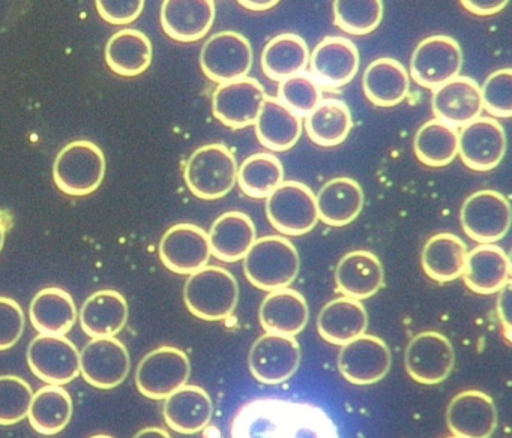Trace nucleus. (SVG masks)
Segmentation results:
<instances>
[{
    "instance_id": "nucleus-44",
    "label": "nucleus",
    "mask_w": 512,
    "mask_h": 438,
    "mask_svg": "<svg viewBox=\"0 0 512 438\" xmlns=\"http://www.w3.org/2000/svg\"><path fill=\"white\" fill-rule=\"evenodd\" d=\"M482 110L491 116H512V71L511 68L493 72L481 87Z\"/></svg>"
},
{
    "instance_id": "nucleus-3",
    "label": "nucleus",
    "mask_w": 512,
    "mask_h": 438,
    "mask_svg": "<svg viewBox=\"0 0 512 438\" xmlns=\"http://www.w3.org/2000/svg\"><path fill=\"white\" fill-rule=\"evenodd\" d=\"M184 300L188 311L200 320H224L238 306V281L224 267L205 266L188 276Z\"/></svg>"
},
{
    "instance_id": "nucleus-6",
    "label": "nucleus",
    "mask_w": 512,
    "mask_h": 438,
    "mask_svg": "<svg viewBox=\"0 0 512 438\" xmlns=\"http://www.w3.org/2000/svg\"><path fill=\"white\" fill-rule=\"evenodd\" d=\"M266 215L284 236H304L319 222L316 195L305 183L286 180L266 198Z\"/></svg>"
},
{
    "instance_id": "nucleus-31",
    "label": "nucleus",
    "mask_w": 512,
    "mask_h": 438,
    "mask_svg": "<svg viewBox=\"0 0 512 438\" xmlns=\"http://www.w3.org/2000/svg\"><path fill=\"white\" fill-rule=\"evenodd\" d=\"M77 317L73 296L58 287L38 291L29 306V318L40 335L65 336L73 329Z\"/></svg>"
},
{
    "instance_id": "nucleus-13",
    "label": "nucleus",
    "mask_w": 512,
    "mask_h": 438,
    "mask_svg": "<svg viewBox=\"0 0 512 438\" xmlns=\"http://www.w3.org/2000/svg\"><path fill=\"white\" fill-rule=\"evenodd\" d=\"M130 369L128 348L116 338L92 339L80 353V374L97 389L110 390L121 386Z\"/></svg>"
},
{
    "instance_id": "nucleus-28",
    "label": "nucleus",
    "mask_w": 512,
    "mask_h": 438,
    "mask_svg": "<svg viewBox=\"0 0 512 438\" xmlns=\"http://www.w3.org/2000/svg\"><path fill=\"white\" fill-rule=\"evenodd\" d=\"M368 314L359 300L338 297L323 306L317 317L319 335L329 344L341 345L367 332Z\"/></svg>"
},
{
    "instance_id": "nucleus-24",
    "label": "nucleus",
    "mask_w": 512,
    "mask_h": 438,
    "mask_svg": "<svg viewBox=\"0 0 512 438\" xmlns=\"http://www.w3.org/2000/svg\"><path fill=\"white\" fill-rule=\"evenodd\" d=\"M164 401V420L179 434H197L211 423L214 404L203 387L185 384Z\"/></svg>"
},
{
    "instance_id": "nucleus-14",
    "label": "nucleus",
    "mask_w": 512,
    "mask_h": 438,
    "mask_svg": "<svg viewBox=\"0 0 512 438\" xmlns=\"http://www.w3.org/2000/svg\"><path fill=\"white\" fill-rule=\"evenodd\" d=\"M407 374L416 383H442L452 372L455 363V351L451 341L439 332H422L416 335L407 345L406 356Z\"/></svg>"
},
{
    "instance_id": "nucleus-51",
    "label": "nucleus",
    "mask_w": 512,
    "mask_h": 438,
    "mask_svg": "<svg viewBox=\"0 0 512 438\" xmlns=\"http://www.w3.org/2000/svg\"><path fill=\"white\" fill-rule=\"evenodd\" d=\"M5 237H7V224H5L4 219L0 218V251L4 248Z\"/></svg>"
},
{
    "instance_id": "nucleus-22",
    "label": "nucleus",
    "mask_w": 512,
    "mask_h": 438,
    "mask_svg": "<svg viewBox=\"0 0 512 438\" xmlns=\"http://www.w3.org/2000/svg\"><path fill=\"white\" fill-rule=\"evenodd\" d=\"M434 116L451 126H464L482 111L481 87L470 77H457L434 89Z\"/></svg>"
},
{
    "instance_id": "nucleus-53",
    "label": "nucleus",
    "mask_w": 512,
    "mask_h": 438,
    "mask_svg": "<svg viewBox=\"0 0 512 438\" xmlns=\"http://www.w3.org/2000/svg\"><path fill=\"white\" fill-rule=\"evenodd\" d=\"M446 438H455V437H446Z\"/></svg>"
},
{
    "instance_id": "nucleus-8",
    "label": "nucleus",
    "mask_w": 512,
    "mask_h": 438,
    "mask_svg": "<svg viewBox=\"0 0 512 438\" xmlns=\"http://www.w3.org/2000/svg\"><path fill=\"white\" fill-rule=\"evenodd\" d=\"M460 218L464 233L470 239L488 245L508 233L512 221L511 204L500 192L481 189L464 200Z\"/></svg>"
},
{
    "instance_id": "nucleus-32",
    "label": "nucleus",
    "mask_w": 512,
    "mask_h": 438,
    "mask_svg": "<svg viewBox=\"0 0 512 438\" xmlns=\"http://www.w3.org/2000/svg\"><path fill=\"white\" fill-rule=\"evenodd\" d=\"M256 134L260 144L272 152H284L292 149L302 134L301 117L277 98L266 95L257 116Z\"/></svg>"
},
{
    "instance_id": "nucleus-39",
    "label": "nucleus",
    "mask_w": 512,
    "mask_h": 438,
    "mask_svg": "<svg viewBox=\"0 0 512 438\" xmlns=\"http://www.w3.org/2000/svg\"><path fill=\"white\" fill-rule=\"evenodd\" d=\"M416 158L428 167H445L458 155V131L439 119L428 120L413 141Z\"/></svg>"
},
{
    "instance_id": "nucleus-38",
    "label": "nucleus",
    "mask_w": 512,
    "mask_h": 438,
    "mask_svg": "<svg viewBox=\"0 0 512 438\" xmlns=\"http://www.w3.org/2000/svg\"><path fill=\"white\" fill-rule=\"evenodd\" d=\"M353 128L352 113L346 102L326 99L311 111L305 120V129L313 143L334 147L349 137Z\"/></svg>"
},
{
    "instance_id": "nucleus-35",
    "label": "nucleus",
    "mask_w": 512,
    "mask_h": 438,
    "mask_svg": "<svg viewBox=\"0 0 512 438\" xmlns=\"http://www.w3.org/2000/svg\"><path fill=\"white\" fill-rule=\"evenodd\" d=\"M467 246L452 233L434 234L422 249V267L428 278L451 282L463 276Z\"/></svg>"
},
{
    "instance_id": "nucleus-47",
    "label": "nucleus",
    "mask_w": 512,
    "mask_h": 438,
    "mask_svg": "<svg viewBox=\"0 0 512 438\" xmlns=\"http://www.w3.org/2000/svg\"><path fill=\"white\" fill-rule=\"evenodd\" d=\"M461 5L478 17H488L502 11L508 5V0H463Z\"/></svg>"
},
{
    "instance_id": "nucleus-10",
    "label": "nucleus",
    "mask_w": 512,
    "mask_h": 438,
    "mask_svg": "<svg viewBox=\"0 0 512 438\" xmlns=\"http://www.w3.org/2000/svg\"><path fill=\"white\" fill-rule=\"evenodd\" d=\"M463 51L451 36L434 35L419 42L410 59V74L416 83L427 89L460 77Z\"/></svg>"
},
{
    "instance_id": "nucleus-45",
    "label": "nucleus",
    "mask_w": 512,
    "mask_h": 438,
    "mask_svg": "<svg viewBox=\"0 0 512 438\" xmlns=\"http://www.w3.org/2000/svg\"><path fill=\"white\" fill-rule=\"evenodd\" d=\"M25 312L19 302L0 296V351L14 347L25 332Z\"/></svg>"
},
{
    "instance_id": "nucleus-23",
    "label": "nucleus",
    "mask_w": 512,
    "mask_h": 438,
    "mask_svg": "<svg viewBox=\"0 0 512 438\" xmlns=\"http://www.w3.org/2000/svg\"><path fill=\"white\" fill-rule=\"evenodd\" d=\"M338 290L349 299H370L385 282L382 261L373 252L358 249L341 258L335 269Z\"/></svg>"
},
{
    "instance_id": "nucleus-34",
    "label": "nucleus",
    "mask_w": 512,
    "mask_h": 438,
    "mask_svg": "<svg viewBox=\"0 0 512 438\" xmlns=\"http://www.w3.org/2000/svg\"><path fill=\"white\" fill-rule=\"evenodd\" d=\"M152 42L136 29H122L113 33L107 42L106 62L113 72L122 77H136L151 66Z\"/></svg>"
},
{
    "instance_id": "nucleus-27",
    "label": "nucleus",
    "mask_w": 512,
    "mask_h": 438,
    "mask_svg": "<svg viewBox=\"0 0 512 438\" xmlns=\"http://www.w3.org/2000/svg\"><path fill=\"white\" fill-rule=\"evenodd\" d=\"M127 299L119 291L101 290L89 296L79 312L83 332L92 339L115 338L128 321Z\"/></svg>"
},
{
    "instance_id": "nucleus-36",
    "label": "nucleus",
    "mask_w": 512,
    "mask_h": 438,
    "mask_svg": "<svg viewBox=\"0 0 512 438\" xmlns=\"http://www.w3.org/2000/svg\"><path fill=\"white\" fill-rule=\"evenodd\" d=\"M260 63L266 77L283 81L308 68L310 50L305 39L296 33H281L265 45Z\"/></svg>"
},
{
    "instance_id": "nucleus-11",
    "label": "nucleus",
    "mask_w": 512,
    "mask_h": 438,
    "mask_svg": "<svg viewBox=\"0 0 512 438\" xmlns=\"http://www.w3.org/2000/svg\"><path fill=\"white\" fill-rule=\"evenodd\" d=\"M28 365L44 383L65 386L80 375L79 348L65 336L38 335L29 344Z\"/></svg>"
},
{
    "instance_id": "nucleus-19",
    "label": "nucleus",
    "mask_w": 512,
    "mask_h": 438,
    "mask_svg": "<svg viewBox=\"0 0 512 438\" xmlns=\"http://www.w3.org/2000/svg\"><path fill=\"white\" fill-rule=\"evenodd\" d=\"M446 423L455 438H490L497 426V408L481 390H464L449 402Z\"/></svg>"
},
{
    "instance_id": "nucleus-18",
    "label": "nucleus",
    "mask_w": 512,
    "mask_h": 438,
    "mask_svg": "<svg viewBox=\"0 0 512 438\" xmlns=\"http://www.w3.org/2000/svg\"><path fill=\"white\" fill-rule=\"evenodd\" d=\"M208 233L199 225L176 224L161 237L160 258L170 272L191 275L211 260Z\"/></svg>"
},
{
    "instance_id": "nucleus-4",
    "label": "nucleus",
    "mask_w": 512,
    "mask_h": 438,
    "mask_svg": "<svg viewBox=\"0 0 512 438\" xmlns=\"http://www.w3.org/2000/svg\"><path fill=\"white\" fill-rule=\"evenodd\" d=\"M238 161L224 144L199 147L185 164L184 177L190 191L200 200H218L238 182Z\"/></svg>"
},
{
    "instance_id": "nucleus-49",
    "label": "nucleus",
    "mask_w": 512,
    "mask_h": 438,
    "mask_svg": "<svg viewBox=\"0 0 512 438\" xmlns=\"http://www.w3.org/2000/svg\"><path fill=\"white\" fill-rule=\"evenodd\" d=\"M239 5L250 11H268L278 5V0H239Z\"/></svg>"
},
{
    "instance_id": "nucleus-48",
    "label": "nucleus",
    "mask_w": 512,
    "mask_h": 438,
    "mask_svg": "<svg viewBox=\"0 0 512 438\" xmlns=\"http://www.w3.org/2000/svg\"><path fill=\"white\" fill-rule=\"evenodd\" d=\"M500 297L497 302V311H499L500 321H502L503 330H505L506 339H511V315H509V308H511V282L505 285L499 291Z\"/></svg>"
},
{
    "instance_id": "nucleus-33",
    "label": "nucleus",
    "mask_w": 512,
    "mask_h": 438,
    "mask_svg": "<svg viewBox=\"0 0 512 438\" xmlns=\"http://www.w3.org/2000/svg\"><path fill=\"white\" fill-rule=\"evenodd\" d=\"M362 87L368 101L377 107H394L409 95L410 77L398 60L380 57L365 69Z\"/></svg>"
},
{
    "instance_id": "nucleus-42",
    "label": "nucleus",
    "mask_w": 512,
    "mask_h": 438,
    "mask_svg": "<svg viewBox=\"0 0 512 438\" xmlns=\"http://www.w3.org/2000/svg\"><path fill=\"white\" fill-rule=\"evenodd\" d=\"M31 384L17 375H0V425L11 426L28 417L31 408Z\"/></svg>"
},
{
    "instance_id": "nucleus-37",
    "label": "nucleus",
    "mask_w": 512,
    "mask_h": 438,
    "mask_svg": "<svg viewBox=\"0 0 512 438\" xmlns=\"http://www.w3.org/2000/svg\"><path fill=\"white\" fill-rule=\"evenodd\" d=\"M73 411V398L64 386L47 384L34 392L28 419L38 434L56 435L67 428Z\"/></svg>"
},
{
    "instance_id": "nucleus-40",
    "label": "nucleus",
    "mask_w": 512,
    "mask_h": 438,
    "mask_svg": "<svg viewBox=\"0 0 512 438\" xmlns=\"http://www.w3.org/2000/svg\"><path fill=\"white\" fill-rule=\"evenodd\" d=\"M284 182V167L272 153L248 156L238 168V185L251 198H268Z\"/></svg>"
},
{
    "instance_id": "nucleus-5",
    "label": "nucleus",
    "mask_w": 512,
    "mask_h": 438,
    "mask_svg": "<svg viewBox=\"0 0 512 438\" xmlns=\"http://www.w3.org/2000/svg\"><path fill=\"white\" fill-rule=\"evenodd\" d=\"M106 176V158L98 144L76 140L58 153L53 165L56 185L64 194L85 197L100 188Z\"/></svg>"
},
{
    "instance_id": "nucleus-46",
    "label": "nucleus",
    "mask_w": 512,
    "mask_h": 438,
    "mask_svg": "<svg viewBox=\"0 0 512 438\" xmlns=\"http://www.w3.org/2000/svg\"><path fill=\"white\" fill-rule=\"evenodd\" d=\"M145 8L143 0H98L97 11L110 24L133 23Z\"/></svg>"
},
{
    "instance_id": "nucleus-21",
    "label": "nucleus",
    "mask_w": 512,
    "mask_h": 438,
    "mask_svg": "<svg viewBox=\"0 0 512 438\" xmlns=\"http://www.w3.org/2000/svg\"><path fill=\"white\" fill-rule=\"evenodd\" d=\"M215 12L212 0H166L161 6V26L175 41L196 42L214 26Z\"/></svg>"
},
{
    "instance_id": "nucleus-43",
    "label": "nucleus",
    "mask_w": 512,
    "mask_h": 438,
    "mask_svg": "<svg viewBox=\"0 0 512 438\" xmlns=\"http://www.w3.org/2000/svg\"><path fill=\"white\" fill-rule=\"evenodd\" d=\"M277 99L296 116H308L322 101V89L311 75L296 74L280 81Z\"/></svg>"
},
{
    "instance_id": "nucleus-25",
    "label": "nucleus",
    "mask_w": 512,
    "mask_h": 438,
    "mask_svg": "<svg viewBox=\"0 0 512 438\" xmlns=\"http://www.w3.org/2000/svg\"><path fill=\"white\" fill-rule=\"evenodd\" d=\"M308 318L307 300L292 288L271 291L260 305V326L266 333L295 338L307 326Z\"/></svg>"
},
{
    "instance_id": "nucleus-9",
    "label": "nucleus",
    "mask_w": 512,
    "mask_h": 438,
    "mask_svg": "<svg viewBox=\"0 0 512 438\" xmlns=\"http://www.w3.org/2000/svg\"><path fill=\"white\" fill-rule=\"evenodd\" d=\"M253 60L251 42L235 30L215 33L200 51L202 71L209 80L220 84L248 77Z\"/></svg>"
},
{
    "instance_id": "nucleus-2",
    "label": "nucleus",
    "mask_w": 512,
    "mask_h": 438,
    "mask_svg": "<svg viewBox=\"0 0 512 438\" xmlns=\"http://www.w3.org/2000/svg\"><path fill=\"white\" fill-rule=\"evenodd\" d=\"M301 258L298 249L283 236L256 239L244 257V272L254 287L263 291L281 290L298 278Z\"/></svg>"
},
{
    "instance_id": "nucleus-50",
    "label": "nucleus",
    "mask_w": 512,
    "mask_h": 438,
    "mask_svg": "<svg viewBox=\"0 0 512 438\" xmlns=\"http://www.w3.org/2000/svg\"><path fill=\"white\" fill-rule=\"evenodd\" d=\"M133 438H172V435H170L166 429L157 428V426H149V428L137 432Z\"/></svg>"
},
{
    "instance_id": "nucleus-17",
    "label": "nucleus",
    "mask_w": 512,
    "mask_h": 438,
    "mask_svg": "<svg viewBox=\"0 0 512 438\" xmlns=\"http://www.w3.org/2000/svg\"><path fill=\"white\" fill-rule=\"evenodd\" d=\"M265 98V89L256 78H239L220 84L215 89L212 111L229 128H247L256 123Z\"/></svg>"
},
{
    "instance_id": "nucleus-1",
    "label": "nucleus",
    "mask_w": 512,
    "mask_h": 438,
    "mask_svg": "<svg viewBox=\"0 0 512 438\" xmlns=\"http://www.w3.org/2000/svg\"><path fill=\"white\" fill-rule=\"evenodd\" d=\"M230 438H340L334 420L308 402L259 398L236 411Z\"/></svg>"
},
{
    "instance_id": "nucleus-29",
    "label": "nucleus",
    "mask_w": 512,
    "mask_h": 438,
    "mask_svg": "<svg viewBox=\"0 0 512 438\" xmlns=\"http://www.w3.org/2000/svg\"><path fill=\"white\" fill-rule=\"evenodd\" d=\"M317 215L323 224L344 227L358 218L364 207V191L352 177H335L316 195Z\"/></svg>"
},
{
    "instance_id": "nucleus-15",
    "label": "nucleus",
    "mask_w": 512,
    "mask_h": 438,
    "mask_svg": "<svg viewBox=\"0 0 512 438\" xmlns=\"http://www.w3.org/2000/svg\"><path fill=\"white\" fill-rule=\"evenodd\" d=\"M388 345L379 336L361 335L341 347L338 369L349 383L368 386L383 380L391 369Z\"/></svg>"
},
{
    "instance_id": "nucleus-52",
    "label": "nucleus",
    "mask_w": 512,
    "mask_h": 438,
    "mask_svg": "<svg viewBox=\"0 0 512 438\" xmlns=\"http://www.w3.org/2000/svg\"><path fill=\"white\" fill-rule=\"evenodd\" d=\"M89 438H115V437H112V435L98 434V435H92V437H89Z\"/></svg>"
},
{
    "instance_id": "nucleus-41",
    "label": "nucleus",
    "mask_w": 512,
    "mask_h": 438,
    "mask_svg": "<svg viewBox=\"0 0 512 438\" xmlns=\"http://www.w3.org/2000/svg\"><path fill=\"white\" fill-rule=\"evenodd\" d=\"M383 18L380 0H337L334 2L335 24L350 35H367L379 27Z\"/></svg>"
},
{
    "instance_id": "nucleus-26",
    "label": "nucleus",
    "mask_w": 512,
    "mask_h": 438,
    "mask_svg": "<svg viewBox=\"0 0 512 438\" xmlns=\"http://www.w3.org/2000/svg\"><path fill=\"white\" fill-rule=\"evenodd\" d=\"M463 278L475 293L484 296L499 293L511 278V261L506 252L494 243L476 246L467 252Z\"/></svg>"
},
{
    "instance_id": "nucleus-20",
    "label": "nucleus",
    "mask_w": 512,
    "mask_h": 438,
    "mask_svg": "<svg viewBox=\"0 0 512 438\" xmlns=\"http://www.w3.org/2000/svg\"><path fill=\"white\" fill-rule=\"evenodd\" d=\"M358 47L350 39L328 36L310 53L313 80L326 87H343L358 74Z\"/></svg>"
},
{
    "instance_id": "nucleus-7",
    "label": "nucleus",
    "mask_w": 512,
    "mask_h": 438,
    "mask_svg": "<svg viewBox=\"0 0 512 438\" xmlns=\"http://www.w3.org/2000/svg\"><path fill=\"white\" fill-rule=\"evenodd\" d=\"M191 362L184 351L170 345L157 348L140 360L136 386L146 398L164 401L187 384Z\"/></svg>"
},
{
    "instance_id": "nucleus-30",
    "label": "nucleus",
    "mask_w": 512,
    "mask_h": 438,
    "mask_svg": "<svg viewBox=\"0 0 512 438\" xmlns=\"http://www.w3.org/2000/svg\"><path fill=\"white\" fill-rule=\"evenodd\" d=\"M256 234V225L247 213L236 210L223 213L208 233L211 254L226 263L244 260L256 242Z\"/></svg>"
},
{
    "instance_id": "nucleus-16",
    "label": "nucleus",
    "mask_w": 512,
    "mask_h": 438,
    "mask_svg": "<svg viewBox=\"0 0 512 438\" xmlns=\"http://www.w3.org/2000/svg\"><path fill=\"white\" fill-rule=\"evenodd\" d=\"M505 152V129L496 119L478 117L458 132V155L472 170H493L502 162Z\"/></svg>"
},
{
    "instance_id": "nucleus-12",
    "label": "nucleus",
    "mask_w": 512,
    "mask_h": 438,
    "mask_svg": "<svg viewBox=\"0 0 512 438\" xmlns=\"http://www.w3.org/2000/svg\"><path fill=\"white\" fill-rule=\"evenodd\" d=\"M301 363V347L293 336L265 333L256 339L248 356L251 374L263 384L290 380Z\"/></svg>"
}]
</instances>
